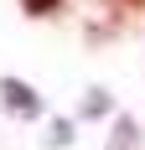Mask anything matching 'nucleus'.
I'll use <instances>...</instances> for the list:
<instances>
[{"label":"nucleus","instance_id":"20e7f679","mask_svg":"<svg viewBox=\"0 0 145 150\" xmlns=\"http://www.w3.org/2000/svg\"><path fill=\"white\" fill-rule=\"evenodd\" d=\"M124 5H145V0H124Z\"/></svg>","mask_w":145,"mask_h":150},{"label":"nucleus","instance_id":"f257e3e1","mask_svg":"<svg viewBox=\"0 0 145 150\" xmlns=\"http://www.w3.org/2000/svg\"><path fill=\"white\" fill-rule=\"evenodd\" d=\"M0 98H5V109H11V114H21V119H36V114H42L36 88H31V83H21V78H0Z\"/></svg>","mask_w":145,"mask_h":150},{"label":"nucleus","instance_id":"f03ea898","mask_svg":"<svg viewBox=\"0 0 145 150\" xmlns=\"http://www.w3.org/2000/svg\"><path fill=\"white\" fill-rule=\"evenodd\" d=\"M135 140H140V135H135V119H119V124H114V145H109V150H135Z\"/></svg>","mask_w":145,"mask_h":150},{"label":"nucleus","instance_id":"7ed1b4c3","mask_svg":"<svg viewBox=\"0 0 145 150\" xmlns=\"http://www.w3.org/2000/svg\"><path fill=\"white\" fill-rule=\"evenodd\" d=\"M21 11L42 21V16H57V11H62V0H21Z\"/></svg>","mask_w":145,"mask_h":150}]
</instances>
